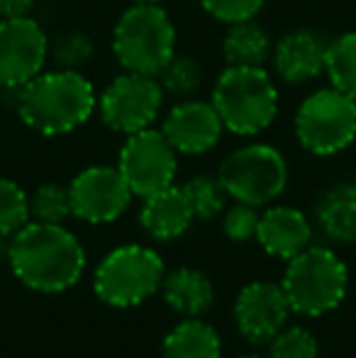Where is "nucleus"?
<instances>
[{
	"label": "nucleus",
	"mask_w": 356,
	"mask_h": 358,
	"mask_svg": "<svg viewBox=\"0 0 356 358\" xmlns=\"http://www.w3.org/2000/svg\"><path fill=\"white\" fill-rule=\"evenodd\" d=\"M259 208L254 205H247V203H237L229 205L225 210V217H222V231L229 241H249L257 236V227H259Z\"/></svg>",
	"instance_id": "29"
},
{
	"label": "nucleus",
	"mask_w": 356,
	"mask_h": 358,
	"mask_svg": "<svg viewBox=\"0 0 356 358\" xmlns=\"http://www.w3.org/2000/svg\"><path fill=\"white\" fill-rule=\"evenodd\" d=\"M162 292L173 312L188 317H203L215 302V287L205 273L195 268H176L164 275Z\"/></svg>",
	"instance_id": "18"
},
{
	"label": "nucleus",
	"mask_w": 356,
	"mask_h": 358,
	"mask_svg": "<svg viewBox=\"0 0 356 358\" xmlns=\"http://www.w3.org/2000/svg\"><path fill=\"white\" fill-rule=\"evenodd\" d=\"M269 358H318V339L305 327H283L269 341Z\"/></svg>",
	"instance_id": "28"
},
{
	"label": "nucleus",
	"mask_w": 356,
	"mask_h": 358,
	"mask_svg": "<svg viewBox=\"0 0 356 358\" xmlns=\"http://www.w3.org/2000/svg\"><path fill=\"white\" fill-rule=\"evenodd\" d=\"M266 0H200L203 10L213 20L225 24L244 22V20H254L262 13Z\"/></svg>",
	"instance_id": "30"
},
{
	"label": "nucleus",
	"mask_w": 356,
	"mask_h": 358,
	"mask_svg": "<svg viewBox=\"0 0 356 358\" xmlns=\"http://www.w3.org/2000/svg\"><path fill=\"white\" fill-rule=\"evenodd\" d=\"M71 215L88 224L115 222L129 208L134 193L118 166H88L69 185Z\"/></svg>",
	"instance_id": "12"
},
{
	"label": "nucleus",
	"mask_w": 356,
	"mask_h": 358,
	"mask_svg": "<svg viewBox=\"0 0 356 358\" xmlns=\"http://www.w3.org/2000/svg\"><path fill=\"white\" fill-rule=\"evenodd\" d=\"M180 188H183L185 198H188V205L193 210L195 220H213V217H218L225 210L229 198L218 176H193Z\"/></svg>",
	"instance_id": "23"
},
{
	"label": "nucleus",
	"mask_w": 356,
	"mask_h": 358,
	"mask_svg": "<svg viewBox=\"0 0 356 358\" xmlns=\"http://www.w3.org/2000/svg\"><path fill=\"white\" fill-rule=\"evenodd\" d=\"M8 264L15 278L29 290L64 292L81 280L86 249L64 224L29 220L10 236Z\"/></svg>",
	"instance_id": "1"
},
{
	"label": "nucleus",
	"mask_w": 356,
	"mask_h": 358,
	"mask_svg": "<svg viewBox=\"0 0 356 358\" xmlns=\"http://www.w3.org/2000/svg\"><path fill=\"white\" fill-rule=\"evenodd\" d=\"M37 0H0V20L27 17Z\"/></svg>",
	"instance_id": "31"
},
{
	"label": "nucleus",
	"mask_w": 356,
	"mask_h": 358,
	"mask_svg": "<svg viewBox=\"0 0 356 358\" xmlns=\"http://www.w3.org/2000/svg\"><path fill=\"white\" fill-rule=\"evenodd\" d=\"M327 49L329 39H325L315 29H293L276 42L273 52H271V62H273V69L280 80L300 85L325 73Z\"/></svg>",
	"instance_id": "15"
},
{
	"label": "nucleus",
	"mask_w": 356,
	"mask_h": 358,
	"mask_svg": "<svg viewBox=\"0 0 356 358\" xmlns=\"http://www.w3.org/2000/svg\"><path fill=\"white\" fill-rule=\"evenodd\" d=\"M218 178L232 200L264 208L288 185V164L276 146L244 144L225 156Z\"/></svg>",
	"instance_id": "7"
},
{
	"label": "nucleus",
	"mask_w": 356,
	"mask_h": 358,
	"mask_svg": "<svg viewBox=\"0 0 356 358\" xmlns=\"http://www.w3.org/2000/svg\"><path fill=\"white\" fill-rule=\"evenodd\" d=\"M8 254H10V241L5 234H0V261H8Z\"/></svg>",
	"instance_id": "32"
},
{
	"label": "nucleus",
	"mask_w": 356,
	"mask_h": 358,
	"mask_svg": "<svg viewBox=\"0 0 356 358\" xmlns=\"http://www.w3.org/2000/svg\"><path fill=\"white\" fill-rule=\"evenodd\" d=\"M227 34L222 42V54L227 66H264L273 52L269 32L254 20L227 24Z\"/></svg>",
	"instance_id": "21"
},
{
	"label": "nucleus",
	"mask_w": 356,
	"mask_h": 358,
	"mask_svg": "<svg viewBox=\"0 0 356 358\" xmlns=\"http://www.w3.org/2000/svg\"><path fill=\"white\" fill-rule=\"evenodd\" d=\"M176 169L178 151L164 137L162 129L154 127L127 134L118 156V171L139 198L173 185Z\"/></svg>",
	"instance_id": "10"
},
{
	"label": "nucleus",
	"mask_w": 356,
	"mask_h": 358,
	"mask_svg": "<svg viewBox=\"0 0 356 358\" xmlns=\"http://www.w3.org/2000/svg\"><path fill=\"white\" fill-rule=\"evenodd\" d=\"M15 108L29 129L62 137L88 122L98 108V95L81 71L54 69L15 90Z\"/></svg>",
	"instance_id": "2"
},
{
	"label": "nucleus",
	"mask_w": 356,
	"mask_h": 358,
	"mask_svg": "<svg viewBox=\"0 0 356 358\" xmlns=\"http://www.w3.org/2000/svg\"><path fill=\"white\" fill-rule=\"evenodd\" d=\"M49 62V37L37 20H0V88L17 90L44 71Z\"/></svg>",
	"instance_id": "11"
},
{
	"label": "nucleus",
	"mask_w": 356,
	"mask_h": 358,
	"mask_svg": "<svg viewBox=\"0 0 356 358\" xmlns=\"http://www.w3.org/2000/svg\"><path fill=\"white\" fill-rule=\"evenodd\" d=\"M71 217V195L69 185L44 183L29 195V220L44 224H64Z\"/></svg>",
	"instance_id": "26"
},
{
	"label": "nucleus",
	"mask_w": 356,
	"mask_h": 358,
	"mask_svg": "<svg viewBox=\"0 0 356 358\" xmlns=\"http://www.w3.org/2000/svg\"><path fill=\"white\" fill-rule=\"evenodd\" d=\"M295 137L315 156H334L356 139V100L337 88H320L295 113Z\"/></svg>",
	"instance_id": "8"
},
{
	"label": "nucleus",
	"mask_w": 356,
	"mask_h": 358,
	"mask_svg": "<svg viewBox=\"0 0 356 358\" xmlns=\"http://www.w3.org/2000/svg\"><path fill=\"white\" fill-rule=\"evenodd\" d=\"M162 132L178 154L198 156L218 146L225 127L210 100L185 98L169 110Z\"/></svg>",
	"instance_id": "14"
},
{
	"label": "nucleus",
	"mask_w": 356,
	"mask_h": 358,
	"mask_svg": "<svg viewBox=\"0 0 356 358\" xmlns=\"http://www.w3.org/2000/svg\"><path fill=\"white\" fill-rule=\"evenodd\" d=\"M157 78L164 93L185 100L203 85V69H200L198 59L188 57V54H173L171 62L159 71Z\"/></svg>",
	"instance_id": "25"
},
{
	"label": "nucleus",
	"mask_w": 356,
	"mask_h": 358,
	"mask_svg": "<svg viewBox=\"0 0 356 358\" xmlns=\"http://www.w3.org/2000/svg\"><path fill=\"white\" fill-rule=\"evenodd\" d=\"M29 222V195L13 178H0V234L13 236Z\"/></svg>",
	"instance_id": "27"
},
{
	"label": "nucleus",
	"mask_w": 356,
	"mask_h": 358,
	"mask_svg": "<svg viewBox=\"0 0 356 358\" xmlns=\"http://www.w3.org/2000/svg\"><path fill=\"white\" fill-rule=\"evenodd\" d=\"M325 73L332 88L356 100V32L339 34L329 42Z\"/></svg>",
	"instance_id": "22"
},
{
	"label": "nucleus",
	"mask_w": 356,
	"mask_h": 358,
	"mask_svg": "<svg viewBox=\"0 0 356 358\" xmlns=\"http://www.w3.org/2000/svg\"><path fill=\"white\" fill-rule=\"evenodd\" d=\"M222 127L239 137L262 134L278 115V88L264 66H227L213 85Z\"/></svg>",
	"instance_id": "3"
},
{
	"label": "nucleus",
	"mask_w": 356,
	"mask_h": 358,
	"mask_svg": "<svg viewBox=\"0 0 356 358\" xmlns=\"http://www.w3.org/2000/svg\"><path fill=\"white\" fill-rule=\"evenodd\" d=\"M113 54L124 71L159 76L176 54V27L159 3H132L113 29Z\"/></svg>",
	"instance_id": "4"
},
{
	"label": "nucleus",
	"mask_w": 356,
	"mask_h": 358,
	"mask_svg": "<svg viewBox=\"0 0 356 358\" xmlns=\"http://www.w3.org/2000/svg\"><path fill=\"white\" fill-rule=\"evenodd\" d=\"M166 268L164 259L149 246L124 244L113 249L98 264L93 290L110 307H137L162 287Z\"/></svg>",
	"instance_id": "6"
},
{
	"label": "nucleus",
	"mask_w": 356,
	"mask_h": 358,
	"mask_svg": "<svg viewBox=\"0 0 356 358\" xmlns=\"http://www.w3.org/2000/svg\"><path fill=\"white\" fill-rule=\"evenodd\" d=\"M290 305L280 283L254 280L234 300V324L249 344H269L290 317Z\"/></svg>",
	"instance_id": "13"
},
{
	"label": "nucleus",
	"mask_w": 356,
	"mask_h": 358,
	"mask_svg": "<svg viewBox=\"0 0 356 358\" xmlns=\"http://www.w3.org/2000/svg\"><path fill=\"white\" fill-rule=\"evenodd\" d=\"M318 224L334 241H356V183L329 188L318 203Z\"/></svg>",
	"instance_id": "20"
},
{
	"label": "nucleus",
	"mask_w": 356,
	"mask_h": 358,
	"mask_svg": "<svg viewBox=\"0 0 356 358\" xmlns=\"http://www.w3.org/2000/svg\"><path fill=\"white\" fill-rule=\"evenodd\" d=\"M239 358H269V356H254L252 354V356H239Z\"/></svg>",
	"instance_id": "34"
},
{
	"label": "nucleus",
	"mask_w": 356,
	"mask_h": 358,
	"mask_svg": "<svg viewBox=\"0 0 356 358\" xmlns=\"http://www.w3.org/2000/svg\"><path fill=\"white\" fill-rule=\"evenodd\" d=\"M132 3H159V0H132Z\"/></svg>",
	"instance_id": "33"
},
{
	"label": "nucleus",
	"mask_w": 356,
	"mask_h": 358,
	"mask_svg": "<svg viewBox=\"0 0 356 358\" xmlns=\"http://www.w3.org/2000/svg\"><path fill=\"white\" fill-rule=\"evenodd\" d=\"M347 264L332 249L310 244L288 261L280 287L295 315L322 317L337 310L347 295Z\"/></svg>",
	"instance_id": "5"
},
{
	"label": "nucleus",
	"mask_w": 356,
	"mask_h": 358,
	"mask_svg": "<svg viewBox=\"0 0 356 358\" xmlns=\"http://www.w3.org/2000/svg\"><path fill=\"white\" fill-rule=\"evenodd\" d=\"M193 220L195 215L180 185H169V188L147 195L142 213H139L144 231L157 241H173L183 236Z\"/></svg>",
	"instance_id": "17"
},
{
	"label": "nucleus",
	"mask_w": 356,
	"mask_h": 358,
	"mask_svg": "<svg viewBox=\"0 0 356 358\" xmlns=\"http://www.w3.org/2000/svg\"><path fill=\"white\" fill-rule=\"evenodd\" d=\"M257 241L269 256L290 261L313 241V224L305 213L288 205H276L259 217Z\"/></svg>",
	"instance_id": "16"
},
{
	"label": "nucleus",
	"mask_w": 356,
	"mask_h": 358,
	"mask_svg": "<svg viewBox=\"0 0 356 358\" xmlns=\"http://www.w3.org/2000/svg\"><path fill=\"white\" fill-rule=\"evenodd\" d=\"M95 54V44L81 29H66L49 42V59L64 71H81Z\"/></svg>",
	"instance_id": "24"
},
{
	"label": "nucleus",
	"mask_w": 356,
	"mask_h": 358,
	"mask_svg": "<svg viewBox=\"0 0 356 358\" xmlns=\"http://www.w3.org/2000/svg\"><path fill=\"white\" fill-rule=\"evenodd\" d=\"M164 105V88L157 76L124 71L113 78L98 98L100 120L118 134H134L157 122Z\"/></svg>",
	"instance_id": "9"
},
{
	"label": "nucleus",
	"mask_w": 356,
	"mask_h": 358,
	"mask_svg": "<svg viewBox=\"0 0 356 358\" xmlns=\"http://www.w3.org/2000/svg\"><path fill=\"white\" fill-rule=\"evenodd\" d=\"M162 358H222V341L208 322L188 317L166 334Z\"/></svg>",
	"instance_id": "19"
}]
</instances>
